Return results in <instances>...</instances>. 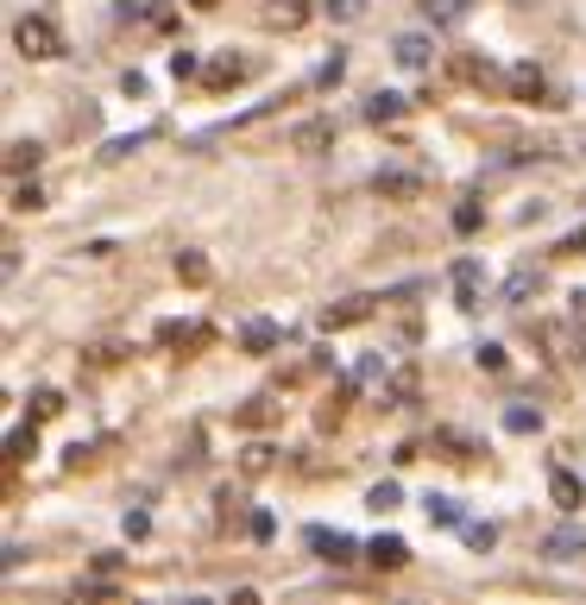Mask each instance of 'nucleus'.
<instances>
[{"instance_id": "nucleus-14", "label": "nucleus", "mask_w": 586, "mask_h": 605, "mask_svg": "<svg viewBox=\"0 0 586 605\" xmlns=\"http://www.w3.org/2000/svg\"><path fill=\"white\" fill-rule=\"evenodd\" d=\"M277 341H284V329H277V322H265V315H253V322L240 329V347H246V353H272Z\"/></svg>"}, {"instance_id": "nucleus-13", "label": "nucleus", "mask_w": 586, "mask_h": 605, "mask_svg": "<svg viewBox=\"0 0 586 605\" xmlns=\"http://www.w3.org/2000/svg\"><path fill=\"white\" fill-rule=\"evenodd\" d=\"M548 498H555L562 511H580V505H586V486H580V480H574L567 467H555V473H548Z\"/></svg>"}, {"instance_id": "nucleus-4", "label": "nucleus", "mask_w": 586, "mask_h": 605, "mask_svg": "<svg viewBox=\"0 0 586 605\" xmlns=\"http://www.w3.org/2000/svg\"><path fill=\"white\" fill-rule=\"evenodd\" d=\"M391 58L404 63V70H430L435 63V39L430 32H397V39H391Z\"/></svg>"}, {"instance_id": "nucleus-10", "label": "nucleus", "mask_w": 586, "mask_h": 605, "mask_svg": "<svg viewBox=\"0 0 586 605\" xmlns=\"http://www.w3.org/2000/svg\"><path fill=\"white\" fill-rule=\"evenodd\" d=\"M479 284H486L479 259H461V265H454V303H461V310H479Z\"/></svg>"}, {"instance_id": "nucleus-7", "label": "nucleus", "mask_w": 586, "mask_h": 605, "mask_svg": "<svg viewBox=\"0 0 586 605\" xmlns=\"http://www.w3.org/2000/svg\"><path fill=\"white\" fill-rule=\"evenodd\" d=\"M334 145V120L329 114H315L303 120V127H291V152H329Z\"/></svg>"}, {"instance_id": "nucleus-5", "label": "nucleus", "mask_w": 586, "mask_h": 605, "mask_svg": "<svg viewBox=\"0 0 586 605\" xmlns=\"http://www.w3.org/2000/svg\"><path fill=\"white\" fill-rule=\"evenodd\" d=\"M543 555L548 562H586V530L580 524H562L543 536Z\"/></svg>"}, {"instance_id": "nucleus-42", "label": "nucleus", "mask_w": 586, "mask_h": 605, "mask_svg": "<svg viewBox=\"0 0 586 605\" xmlns=\"http://www.w3.org/2000/svg\"><path fill=\"white\" fill-rule=\"evenodd\" d=\"M272 467V448H265V442H259V448H246V473H265Z\"/></svg>"}, {"instance_id": "nucleus-15", "label": "nucleus", "mask_w": 586, "mask_h": 605, "mask_svg": "<svg viewBox=\"0 0 586 605\" xmlns=\"http://www.w3.org/2000/svg\"><path fill=\"white\" fill-rule=\"evenodd\" d=\"M511 95H517V101H543V89H548V82H543V70H536V63H511Z\"/></svg>"}, {"instance_id": "nucleus-12", "label": "nucleus", "mask_w": 586, "mask_h": 605, "mask_svg": "<svg viewBox=\"0 0 586 605\" xmlns=\"http://www.w3.org/2000/svg\"><path fill=\"white\" fill-rule=\"evenodd\" d=\"M366 562L372 567H404V562H411V543H404V536H372Z\"/></svg>"}, {"instance_id": "nucleus-20", "label": "nucleus", "mask_w": 586, "mask_h": 605, "mask_svg": "<svg viewBox=\"0 0 586 605\" xmlns=\"http://www.w3.org/2000/svg\"><path fill=\"white\" fill-rule=\"evenodd\" d=\"M39 158H44V145H39V139H13V145H7V171L20 177V171H32Z\"/></svg>"}, {"instance_id": "nucleus-32", "label": "nucleus", "mask_w": 586, "mask_h": 605, "mask_svg": "<svg viewBox=\"0 0 586 605\" xmlns=\"http://www.w3.org/2000/svg\"><path fill=\"white\" fill-rule=\"evenodd\" d=\"M13 209H20V215L44 209V190H39V183H13Z\"/></svg>"}, {"instance_id": "nucleus-22", "label": "nucleus", "mask_w": 586, "mask_h": 605, "mask_svg": "<svg viewBox=\"0 0 586 605\" xmlns=\"http://www.w3.org/2000/svg\"><path fill=\"white\" fill-rule=\"evenodd\" d=\"M176 278H183L190 291H202V284H209V259L202 253H176Z\"/></svg>"}, {"instance_id": "nucleus-17", "label": "nucleus", "mask_w": 586, "mask_h": 605, "mask_svg": "<svg viewBox=\"0 0 586 605\" xmlns=\"http://www.w3.org/2000/svg\"><path fill=\"white\" fill-rule=\"evenodd\" d=\"M404 114H411V101L391 95V89H378V95L366 101V120H372V127H385V120H404Z\"/></svg>"}, {"instance_id": "nucleus-16", "label": "nucleus", "mask_w": 586, "mask_h": 605, "mask_svg": "<svg viewBox=\"0 0 586 605\" xmlns=\"http://www.w3.org/2000/svg\"><path fill=\"white\" fill-rule=\"evenodd\" d=\"M202 82H209V89H234V82H246V58H215V63H202Z\"/></svg>"}, {"instance_id": "nucleus-25", "label": "nucleus", "mask_w": 586, "mask_h": 605, "mask_svg": "<svg viewBox=\"0 0 586 605\" xmlns=\"http://www.w3.org/2000/svg\"><path fill=\"white\" fill-rule=\"evenodd\" d=\"M366 505L378 511V517H385V511H397V505H404V492H397V480H378V486L366 492Z\"/></svg>"}, {"instance_id": "nucleus-39", "label": "nucleus", "mask_w": 586, "mask_h": 605, "mask_svg": "<svg viewBox=\"0 0 586 605\" xmlns=\"http://www.w3.org/2000/svg\"><path fill=\"white\" fill-rule=\"evenodd\" d=\"M473 360H479L486 372H505V347H492V341H486V347H473Z\"/></svg>"}, {"instance_id": "nucleus-21", "label": "nucleus", "mask_w": 586, "mask_h": 605, "mask_svg": "<svg viewBox=\"0 0 586 605\" xmlns=\"http://www.w3.org/2000/svg\"><path fill=\"white\" fill-rule=\"evenodd\" d=\"M423 511H430V524H442V530L461 524V505H454L448 492H430V498H423Z\"/></svg>"}, {"instance_id": "nucleus-9", "label": "nucleus", "mask_w": 586, "mask_h": 605, "mask_svg": "<svg viewBox=\"0 0 586 605\" xmlns=\"http://www.w3.org/2000/svg\"><path fill=\"white\" fill-rule=\"evenodd\" d=\"M120 20H145L158 32H171L176 13H171V0H120Z\"/></svg>"}, {"instance_id": "nucleus-3", "label": "nucleus", "mask_w": 586, "mask_h": 605, "mask_svg": "<svg viewBox=\"0 0 586 605\" xmlns=\"http://www.w3.org/2000/svg\"><path fill=\"white\" fill-rule=\"evenodd\" d=\"M536 291H543V265H517V272L498 284V310H524Z\"/></svg>"}, {"instance_id": "nucleus-11", "label": "nucleus", "mask_w": 586, "mask_h": 605, "mask_svg": "<svg viewBox=\"0 0 586 605\" xmlns=\"http://www.w3.org/2000/svg\"><path fill=\"white\" fill-rule=\"evenodd\" d=\"M366 315H372V296H341V303L322 310V329H353V322H366Z\"/></svg>"}, {"instance_id": "nucleus-41", "label": "nucleus", "mask_w": 586, "mask_h": 605, "mask_svg": "<svg viewBox=\"0 0 586 605\" xmlns=\"http://www.w3.org/2000/svg\"><path fill=\"white\" fill-rule=\"evenodd\" d=\"M63 467H70V473H82V467H95V448H82V442H77V448L63 454Z\"/></svg>"}, {"instance_id": "nucleus-37", "label": "nucleus", "mask_w": 586, "mask_h": 605, "mask_svg": "<svg viewBox=\"0 0 586 605\" xmlns=\"http://www.w3.org/2000/svg\"><path fill=\"white\" fill-rule=\"evenodd\" d=\"M120 530L139 543V536H152V517H145V511H127V517H120Z\"/></svg>"}, {"instance_id": "nucleus-18", "label": "nucleus", "mask_w": 586, "mask_h": 605, "mask_svg": "<svg viewBox=\"0 0 586 605\" xmlns=\"http://www.w3.org/2000/svg\"><path fill=\"white\" fill-rule=\"evenodd\" d=\"M423 7V20H435V26H461L473 13V0H416Z\"/></svg>"}, {"instance_id": "nucleus-44", "label": "nucleus", "mask_w": 586, "mask_h": 605, "mask_svg": "<svg viewBox=\"0 0 586 605\" xmlns=\"http://www.w3.org/2000/svg\"><path fill=\"white\" fill-rule=\"evenodd\" d=\"M190 7H202V13H215V7H221V0H190Z\"/></svg>"}, {"instance_id": "nucleus-27", "label": "nucleus", "mask_w": 586, "mask_h": 605, "mask_svg": "<svg viewBox=\"0 0 586 605\" xmlns=\"http://www.w3.org/2000/svg\"><path fill=\"white\" fill-rule=\"evenodd\" d=\"M341 77H347V51H334V58H322V70H315V89H334Z\"/></svg>"}, {"instance_id": "nucleus-23", "label": "nucleus", "mask_w": 586, "mask_h": 605, "mask_svg": "<svg viewBox=\"0 0 586 605\" xmlns=\"http://www.w3.org/2000/svg\"><path fill=\"white\" fill-rule=\"evenodd\" d=\"M505 430H511V435H536V430H543V411H529V404H511V411H505Z\"/></svg>"}, {"instance_id": "nucleus-8", "label": "nucleus", "mask_w": 586, "mask_h": 605, "mask_svg": "<svg viewBox=\"0 0 586 605\" xmlns=\"http://www.w3.org/2000/svg\"><path fill=\"white\" fill-rule=\"evenodd\" d=\"M259 20L272 26V32H296V26L310 20V0H265V7H259Z\"/></svg>"}, {"instance_id": "nucleus-2", "label": "nucleus", "mask_w": 586, "mask_h": 605, "mask_svg": "<svg viewBox=\"0 0 586 605\" xmlns=\"http://www.w3.org/2000/svg\"><path fill=\"white\" fill-rule=\"evenodd\" d=\"M310 548H315V562H329V567L360 562V543H353L347 530H329V524H315V530H310Z\"/></svg>"}, {"instance_id": "nucleus-34", "label": "nucleus", "mask_w": 586, "mask_h": 605, "mask_svg": "<svg viewBox=\"0 0 586 605\" xmlns=\"http://www.w3.org/2000/svg\"><path fill=\"white\" fill-rule=\"evenodd\" d=\"M171 77L183 82V77H202V58L195 51H171Z\"/></svg>"}, {"instance_id": "nucleus-29", "label": "nucleus", "mask_w": 586, "mask_h": 605, "mask_svg": "<svg viewBox=\"0 0 586 605\" xmlns=\"http://www.w3.org/2000/svg\"><path fill=\"white\" fill-rule=\"evenodd\" d=\"M479 221H486V209L479 202H461L454 209V234H479Z\"/></svg>"}, {"instance_id": "nucleus-38", "label": "nucleus", "mask_w": 586, "mask_h": 605, "mask_svg": "<svg viewBox=\"0 0 586 605\" xmlns=\"http://www.w3.org/2000/svg\"><path fill=\"white\" fill-rule=\"evenodd\" d=\"M246 530H253V543H272V536H277L272 511H253V524H246Z\"/></svg>"}, {"instance_id": "nucleus-43", "label": "nucleus", "mask_w": 586, "mask_h": 605, "mask_svg": "<svg viewBox=\"0 0 586 605\" xmlns=\"http://www.w3.org/2000/svg\"><path fill=\"white\" fill-rule=\"evenodd\" d=\"M567 315H574V329H586V291L567 296Z\"/></svg>"}, {"instance_id": "nucleus-30", "label": "nucleus", "mask_w": 586, "mask_h": 605, "mask_svg": "<svg viewBox=\"0 0 586 605\" xmlns=\"http://www.w3.org/2000/svg\"><path fill=\"white\" fill-rule=\"evenodd\" d=\"M353 379H360V385H378V379H391V372H385V353H366V360L353 366Z\"/></svg>"}, {"instance_id": "nucleus-1", "label": "nucleus", "mask_w": 586, "mask_h": 605, "mask_svg": "<svg viewBox=\"0 0 586 605\" xmlns=\"http://www.w3.org/2000/svg\"><path fill=\"white\" fill-rule=\"evenodd\" d=\"M13 44H20V58H32V63L63 58V32H58L51 13H26V20L13 26Z\"/></svg>"}, {"instance_id": "nucleus-6", "label": "nucleus", "mask_w": 586, "mask_h": 605, "mask_svg": "<svg viewBox=\"0 0 586 605\" xmlns=\"http://www.w3.org/2000/svg\"><path fill=\"white\" fill-rule=\"evenodd\" d=\"M372 190H378V195H397V202H411V195L430 190V177H423V171H378V177H372Z\"/></svg>"}, {"instance_id": "nucleus-33", "label": "nucleus", "mask_w": 586, "mask_h": 605, "mask_svg": "<svg viewBox=\"0 0 586 605\" xmlns=\"http://www.w3.org/2000/svg\"><path fill=\"white\" fill-rule=\"evenodd\" d=\"M435 448L448 454V461H473V454H467V442H461L454 430H435Z\"/></svg>"}, {"instance_id": "nucleus-24", "label": "nucleus", "mask_w": 586, "mask_h": 605, "mask_svg": "<svg viewBox=\"0 0 586 605\" xmlns=\"http://www.w3.org/2000/svg\"><path fill=\"white\" fill-rule=\"evenodd\" d=\"M51 416H63V391H32V423H51Z\"/></svg>"}, {"instance_id": "nucleus-35", "label": "nucleus", "mask_w": 586, "mask_h": 605, "mask_svg": "<svg viewBox=\"0 0 586 605\" xmlns=\"http://www.w3.org/2000/svg\"><path fill=\"white\" fill-rule=\"evenodd\" d=\"M454 77H467V82H492V63H479V58H454Z\"/></svg>"}, {"instance_id": "nucleus-26", "label": "nucleus", "mask_w": 586, "mask_h": 605, "mask_svg": "<svg viewBox=\"0 0 586 605\" xmlns=\"http://www.w3.org/2000/svg\"><path fill=\"white\" fill-rule=\"evenodd\" d=\"M322 13L334 26H353V20H366V0H322Z\"/></svg>"}, {"instance_id": "nucleus-19", "label": "nucleus", "mask_w": 586, "mask_h": 605, "mask_svg": "<svg viewBox=\"0 0 586 605\" xmlns=\"http://www.w3.org/2000/svg\"><path fill=\"white\" fill-rule=\"evenodd\" d=\"M234 423L240 430H265V423H277V404L272 397H253V404H240L234 411Z\"/></svg>"}, {"instance_id": "nucleus-40", "label": "nucleus", "mask_w": 586, "mask_h": 605, "mask_svg": "<svg viewBox=\"0 0 586 605\" xmlns=\"http://www.w3.org/2000/svg\"><path fill=\"white\" fill-rule=\"evenodd\" d=\"M555 253H562V259H586V228H574V234H567Z\"/></svg>"}, {"instance_id": "nucleus-28", "label": "nucleus", "mask_w": 586, "mask_h": 605, "mask_svg": "<svg viewBox=\"0 0 586 605\" xmlns=\"http://www.w3.org/2000/svg\"><path fill=\"white\" fill-rule=\"evenodd\" d=\"M26 454H39V430H13L7 435V461H26Z\"/></svg>"}, {"instance_id": "nucleus-31", "label": "nucleus", "mask_w": 586, "mask_h": 605, "mask_svg": "<svg viewBox=\"0 0 586 605\" xmlns=\"http://www.w3.org/2000/svg\"><path fill=\"white\" fill-rule=\"evenodd\" d=\"M461 536H467V548H479V555H486V548L498 543V524H461Z\"/></svg>"}, {"instance_id": "nucleus-36", "label": "nucleus", "mask_w": 586, "mask_h": 605, "mask_svg": "<svg viewBox=\"0 0 586 605\" xmlns=\"http://www.w3.org/2000/svg\"><path fill=\"white\" fill-rule=\"evenodd\" d=\"M391 397H397V404H416V372H397V379H391Z\"/></svg>"}]
</instances>
